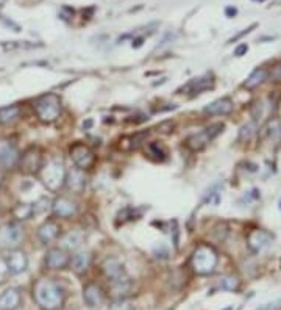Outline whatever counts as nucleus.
I'll return each mask as SVG.
<instances>
[{
	"instance_id": "dca6fc26",
	"label": "nucleus",
	"mask_w": 281,
	"mask_h": 310,
	"mask_svg": "<svg viewBox=\"0 0 281 310\" xmlns=\"http://www.w3.org/2000/svg\"><path fill=\"white\" fill-rule=\"evenodd\" d=\"M233 108H234L233 100L230 97H222L209 103L208 107H205V113L212 116H225V115H230Z\"/></svg>"
},
{
	"instance_id": "6ab92c4d",
	"label": "nucleus",
	"mask_w": 281,
	"mask_h": 310,
	"mask_svg": "<svg viewBox=\"0 0 281 310\" xmlns=\"http://www.w3.org/2000/svg\"><path fill=\"white\" fill-rule=\"evenodd\" d=\"M20 302H22V296L17 288H8L5 293L0 296V310H16Z\"/></svg>"
},
{
	"instance_id": "c85d7f7f",
	"label": "nucleus",
	"mask_w": 281,
	"mask_h": 310,
	"mask_svg": "<svg viewBox=\"0 0 281 310\" xmlns=\"http://www.w3.org/2000/svg\"><path fill=\"white\" fill-rule=\"evenodd\" d=\"M110 310H136V305L132 304V302H128L125 299H119L117 302H114Z\"/></svg>"
},
{
	"instance_id": "f257e3e1",
	"label": "nucleus",
	"mask_w": 281,
	"mask_h": 310,
	"mask_svg": "<svg viewBox=\"0 0 281 310\" xmlns=\"http://www.w3.org/2000/svg\"><path fill=\"white\" fill-rule=\"evenodd\" d=\"M33 298L42 310H58L64 301L61 287L52 279H39L33 287Z\"/></svg>"
},
{
	"instance_id": "ddd939ff",
	"label": "nucleus",
	"mask_w": 281,
	"mask_h": 310,
	"mask_svg": "<svg viewBox=\"0 0 281 310\" xmlns=\"http://www.w3.org/2000/svg\"><path fill=\"white\" fill-rule=\"evenodd\" d=\"M103 268V273L105 276L110 279L111 282H120V280H127V274H125V270L122 263L117 260V259H106L102 265Z\"/></svg>"
},
{
	"instance_id": "aec40b11",
	"label": "nucleus",
	"mask_w": 281,
	"mask_h": 310,
	"mask_svg": "<svg viewBox=\"0 0 281 310\" xmlns=\"http://www.w3.org/2000/svg\"><path fill=\"white\" fill-rule=\"evenodd\" d=\"M91 260H92V257H91L89 252H78V254H75V256L71 259V262H69L71 270H72L74 273H77V274H81V273H84V271L89 268Z\"/></svg>"
},
{
	"instance_id": "f8f14e48",
	"label": "nucleus",
	"mask_w": 281,
	"mask_h": 310,
	"mask_svg": "<svg viewBox=\"0 0 281 310\" xmlns=\"http://www.w3.org/2000/svg\"><path fill=\"white\" fill-rule=\"evenodd\" d=\"M7 262V266H8V271L10 274H20L27 270L28 266V259L25 256V252L19 251V249H14L8 254V257L5 259Z\"/></svg>"
},
{
	"instance_id": "f3484780",
	"label": "nucleus",
	"mask_w": 281,
	"mask_h": 310,
	"mask_svg": "<svg viewBox=\"0 0 281 310\" xmlns=\"http://www.w3.org/2000/svg\"><path fill=\"white\" fill-rule=\"evenodd\" d=\"M59 226L56 221L53 219H47L46 222H42L38 229V238L42 243H50L53 240H56V237L59 235Z\"/></svg>"
},
{
	"instance_id": "f03ea898",
	"label": "nucleus",
	"mask_w": 281,
	"mask_h": 310,
	"mask_svg": "<svg viewBox=\"0 0 281 310\" xmlns=\"http://www.w3.org/2000/svg\"><path fill=\"white\" fill-rule=\"evenodd\" d=\"M219 257L217 252L209 244H200L196 247L191 257V268L192 271L199 276H209L214 273L215 266H217Z\"/></svg>"
},
{
	"instance_id": "b1692460",
	"label": "nucleus",
	"mask_w": 281,
	"mask_h": 310,
	"mask_svg": "<svg viewBox=\"0 0 281 310\" xmlns=\"http://www.w3.org/2000/svg\"><path fill=\"white\" fill-rule=\"evenodd\" d=\"M13 215H14V218L19 219V221L28 219V218L33 216V205H28V204H19V205L14 207Z\"/></svg>"
},
{
	"instance_id": "2eb2a0df",
	"label": "nucleus",
	"mask_w": 281,
	"mask_h": 310,
	"mask_svg": "<svg viewBox=\"0 0 281 310\" xmlns=\"http://www.w3.org/2000/svg\"><path fill=\"white\" fill-rule=\"evenodd\" d=\"M19 161V152L10 141L0 139V164L11 168Z\"/></svg>"
},
{
	"instance_id": "412c9836",
	"label": "nucleus",
	"mask_w": 281,
	"mask_h": 310,
	"mask_svg": "<svg viewBox=\"0 0 281 310\" xmlns=\"http://www.w3.org/2000/svg\"><path fill=\"white\" fill-rule=\"evenodd\" d=\"M266 80H267V71L263 69V68H259V69H255V71L250 74V77L245 80L244 87H245L247 90H253V88H258L259 85H263Z\"/></svg>"
},
{
	"instance_id": "bb28decb",
	"label": "nucleus",
	"mask_w": 281,
	"mask_h": 310,
	"mask_svg": "<svg viewBox=\"0 0 281 310\" xmlns=\"http://www.w3.org/2000/svg\"><path fill=\"white\" fill-rule=\"evenodd\" d=\"M256 135V124L250 122L239 130V141H250Z\"/></svg>"
},
{
	"instance_id": "c9c22d12",
	"label": "nucleus",
	"mask_w": 281,
	"mask_h": 310,
	"mask_svg": "<svg viewBox=\"0 0 281 310\" xmlns=\"http://www.w3.org/2000/svg\"><path fill=\"white\" fill-rule=\"evenodd\" d=\"M279 210H281V201H279Z\"/></svg>"
},
{
	"instance_id": "4468645a",
	"label": "nucleus",
	"mask_w": 281,
	"mask_h": 310,
	"mask_svg": "<svg viewBox=\"0 0 281 310\" xmlns=\"http://www.w3.org/2000/svg\"><path fill=\"white\" fill-rule=\"evenodd\" d=\"M86 176H84V170H80V168H72L71 171L66 173V183L68 188L77 194L83 193L84 188H86Z\"/></svg>"
},
{
	"instance_id": "f704fd0d",
	"label": "nucleus",
	"mask_w": 281,
	"mask_h": 310,
	"mask_svg": "<svg viewBox=\"0 0 281 310\" xmlns=\"http://www.w3.org/2000/svg\"><path fill=\"white\" fill-rule=\"evenodd\" d=\"M0 185H2V174H0Z\"/></svg>"
},
{
	"instance_id": "20e7f679",
	"label": "nucleus",
	"mask_w": 281,
	"mask_h": 310,
	"mask_svg": "<svg viewBox=\"0 0 281 310\" xmlns=\"http://www.w3.org/2000/svg\"><path fill=\"white\" fill-rule=\"evenodd\" d=\"M35 111L41 122L50 124L56 121L61 115V100L56 94H46L38 99L35 103Z\"/></svg>"
},
{
	"instance_id": "39448f33",
	"label": "nucleus",
	"mask_w": 281,
	"mask_h": 310,
	"mask_svg": "<svg viewBox=\"0 0 281 310\" xmlns=\"http://www.w3.org/2000/svg\"><path fill=\"white\" fill-rule=\"evenodd\" d=\"M224 132V124H212V126L206 127L203 132L192 135L186 139V146L191 151H202L208 146V143H211L215 136L221 135Z\"/></svg>"
},
{
	"instance_id": "4be33fe9",
	"label": "nucleus",
	"mask_w": 281,
	"mask_h": 310,
	"mask_svg": "<svg viewBox=\"0 0 281 310\" xmlns=\"http://www.w3.org/2000/svg\"><path fill=\"white\" fill-rule=\"evenodd\" d=\"M20 115V108L17 105H8L0 108V124H13Z\"/></svg>"
},
{
	"instance_id": "2f4dec72",
	"label": "nucleus",
	"mask_w": 281,
	"mask_h": 310,
	"mask_svg": "<svg viewBox=\"0 0 281 310\" xmlns=\"http://www.w3.org/2000/svg\"><path fill=\"white\" fill-rule=\"evenodd\" d=\"M10 271H8V266H7V262L5 259L0 257V284H4L8 277Z\"/></svg>"
},
{
	"instance_id": "5701e85b",
	"label": "nucleus",
	"mask_w": 281,
	"mask_h": 310,
	"mask_svg": "<svg viewBox=\"0 0 281 310\" xmlns=\"http://www.w3.org/2000/svg\"><path fill=\"white\" fill-rule=\"evenodd\" d=\"M211 87H212V80L209 77H199V78H194L186 87V90H189L191 93H202Z\"/></svg>"
},
{
	"instance_id": "393cba45",
	"label": "nucleus",
	"mask_w": 281,
	"mask_h": 310,
	"mask_svg": "<svg viewBox=\"0 0 281 310\" xmlns=\"http://www.w3.org/2000/svg\"><path fill=\"white\" fill-rule=\"evenodd\" d=\"M266 132V135L272 139V141H276V139H279L281 138V122L279 121H276V119H273V121H269V124L266 126V129H264Z\"/></svg>"
},
{
	"instance_id": "72a5a7b5",
	"label": "nucleus",
	"mask_w": 281,
	"mask_h": 310,
	"mask_svg": "<svg viewBox=\"0 0 281 310\" xmlns=\"http://www.w3.org/2000/svg\"><path fill=\"white\" fill-rule=\"evenodd\" d=\"M227 14H228V16L236 14V8H227Z\"/></svg>"
},
{
	"instance_id": "9d476101",
	"label": "nucleus",
	"mask_w": 281,
	"mask_h": 310,
	"mask_svg": "<svg viewBox=\"0 0 281 310\" xmlns=\"http://www.w3.org/2000/svg\"><path fill=\"white\" fill-rule=\"evenodd\" d=\"M71 262L69 254L63 247H52L46 252V266L50 270H63Z\"/></svg>"
},
{
	"instance_id": "473e14b6",
	"label": "nucleus",
	"mask_w": 281,
	"mask_h": 310,
	"mask_svg": "<svg viewBox=\"0 0 281 310\" xmlns=\"http://www.w3.org/2000/svg\"><path fill=\"white\" fill-rule=\"evenodd\" d=\"M247 50H248L247 44H241L239 47H236V49H234V55H236V57H242Z\"/></svg>"
},
{
	"instance_id": "423d86ee",
	"label": "nucleus",
	"mask_w": 281,
	"mask_h": 310,
	"mask_svg": "<svg viewBox=\"0 0 281 310\" xmlns=\"http://www.w3.org/2000/svg\"><path fill=\"white\" fill-rule=\"evenodd\" d=\"M24 238V229L16 222H10L0 227V247L11 249L16 247Z\"/></svg>"
},
{
	"instance_id": "1a4fd4ad",
	"label": "nucleus",
	"mask_w": 281,
	"mask_h": 310,
	"mask_svg": "<svg viewBox=\"0 0 281 310\" xmlns=\"http://www.w3.org/2000/svg\"><path fill=\"white\" fill-rule=\"evenodd\" d=\"M41 168H42V155H41L39 149L30 148L22 155V158H20V170L25 174H35V173L41 171Z\"/></svg>"
},
{
	"instance_id": "6e6552de",
	"label": "nucleus",
	"mask_w": 281,
	"mask_h": 310,
	"mask_svg": "<svg viewBox=\"0 0 281 310\" xmlns=\"http://www.w3.org/2000/svg\"><path fill=\"white\" fill-rule=\"evenodd\" d=\"M71 157H72L74 163L77 164V168H80V170L91 168L92 163L96 161L94 152L86 146V144H81V143H75L71 148Z\"/></svg>"
},
{
	"instance_id": "7c9ffc66",
	"label": "nucleus",
	"mask_w": 281,
	"mask_h": 310,
	"mask_svg": "<svg viewBox=\"0 0 281 310\" xmlns=\"http://www.w3.org/2000/svg\"><path fill=\"white\" fill-rule=\"evenodd\" d=\"M49 209V201L47 199H39L33 205V215H41L42 212H46Z\"/></svg>"
},
{
	"instance_id": "a878e982",
	"label": "nucleus",
	"mask_w": 281,
	"mask_h": 310,
	"mask_svg": "<svg viewBox=\"0 0 281 310\" xmlns=\"http://www.w3.org/2000/svg\"><path fill=\"white\" fill-rule=\"evenodd\" d=\"M63 243L68 249H77V247L83 243V235L80 232H69L66 237H64Z\"/></svg>"
},
{
	"instance_id": "9b49d317",
	"label": "nucleus",
	"mask_w": 281,
	"mask_h": 310,
	"mask_svg": "<svg viewBox=\"0 0 281 310\" xmlns=\"http://www.w3.org/2000/svg\"><path fill=\"white\" fill-rule=\"evenodd\" d=\"M52 212L58 218H71V216L77 215L78 205L72 199L61 196V198H56L52 202Z\"/></svg>"
},
{
	"instance_id": "e433bc0d",
	"label": "nucleus",
	"mask_w": 281,
	"mask_h": 310,
	"mask_svg": "<svg viewBox=\"0 0 281 310\" xmlns=\"http://www.w3.org/2000/svg\"><path fill=\"white\" fill-rule=\"evenodd\" d=\"M58 310H59V308H58Z\"/></svg>"
},
{
	"instance_id": "0eeeda50",
	"label": "nucleus",
	"mask_w": 281,
	"mask_h": 310,
	"mask_svg": "<svg viewBox=\"0 0 281 310\" xmlns=\"http://www.w3.org/2000/svg\"><path fill=\"white\" fill-rule=\"evenodd\" d=\"M273 243V235L267 231L263 229H256L252 231L247 237V244L250 247V251L255 254H261L267 251Z\"/></svg>"
},
{
	"instance_id": "7ed1b4c3",
	"label": "nucleus",
	"mask_w": 281,
	"mask_h": 310,
	"mask_svg": "<svg viewBox=\"0 0 281 310\" xmlns=\"http://www.w3.org/2000/svg\"><path fill=\"white\" fill-rule=\"evenodd\" d=\"M66 168L63 161L50 160L47 164H42L41 168V180L50 191H59L66 183Z\"/></svg>"
},
{
	"instance_id": "a211bd4d",
	"label": "nucleus",
	"mask_w": 281,
	"mask_h": 310,
	"mask_svg": "<svg viewBox=\"0 0 281 310\" xmlns=\"http://www.w3.org/2000/svg\"><path fill=\"white\" fill-rule=\"evenodd\" d=\"M83 299L89 307H99L103 302V290L97 284H88L83 290Z\"/></svg>"
},
{
	"instance_id": "c756f323",
	"label": "nucleus",
	"mask_w": 281,
	"mask_h": 310,
	"mask_svg": "<svg viewBox=\"0 0 281 310\" xmlns=\"http://www.w3.org/2000/svg\"><path fill=\"white\" fill-rule=\"evenodd\" d=\"M148 151H150V154H152V155H157L160 160H163L164 155H166V151L161 148L160 143H152V144L148 146Z\"/></svg>"
},
{
	"instance_id": "cd10ccee",
	"label": "nucleus",
	"mask_w": 281,
	"mask_h": 310,
	"mask_svg": "<svg viewBox=\"0 0 281 310\" xmlns=\"http://www.w3.org/2000/svg\"><path fill=\"white\" fill-rule=\"evenodd\" d=\"M221 288H224V290H237L239 288V279L234 276L225 277L221 282Z\"/></svg>"
}]
</instances>
